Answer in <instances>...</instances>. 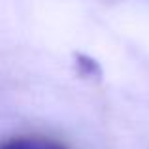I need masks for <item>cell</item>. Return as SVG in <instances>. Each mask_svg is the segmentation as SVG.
I'll list each match as a JSON object with an SVG mask.
<instances>
[{"mask_svg": "<svg viewBox=\"0 0 149 149\" xmlns=\"http://www.w3.org/2000/svg\"><path fill=\"white\" fill-rule=\"evenodd\" d=\"M0 149H68L64 143L45 136H13L0 142Z\"/></svg>", "mask_w": 149, "mask_h": 149, "instance_id": "1", "label": "cell"}]
</instances>
